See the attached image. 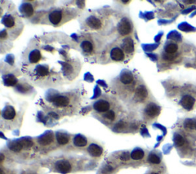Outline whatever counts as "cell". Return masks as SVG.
I'll use <instances>...</instances> for the list:
<instances>
[{
  "mask_svg": "<svg viewBox=\"0 0 196 174\" xmlns=\"http://www.w3.org/2000/svg\"><path fill=\"white\" fill-rule=\"evenodd\" d=\"M118 31L121 35L129 34L132 31V26L127 19H123L118 26Z\"/></svg>",
  "mask_w": 196,
  "mask_h": 174,
  "instance_id": "6da1fadb",
  "label": "cell"
},
{
  "mask_svg": "<svg viewBox=\"0 0 196 174\" xmlns=\"http://www.w3.org/2000/svg\"><path fill=\"white\" fill-rule=\"evenodd\" d=\"M55 168L61 173L66 174L68 173L71 170V165L67 160H62L58 161L55 164Z\"/></svg>",
  "mask_w": 196,
  "mask_h": 174,
  "instance_id": "7a4b0ae2",
  "label": "cell"
},
{
  "mask_svg": "<svg viewBox=\"0 0 196 174\" xmlns=\"http://www.w3.org/2000/svg\"><path fill=\"white\" fill-rule=\"evenodd\" d=\"M94 108L97 112H107L110 109V104L105 100H99L96 101L94 104Z\"/></svg>",
  "mask_w": 196,
  "mask_h": 174,
  "instance_id": "3957f363",
  "label": "cell"
},
{
  "mask_svg": "<svg viewBox=\"0 0 196 174\" xmlns=\"http://www.w3.org/2000/svg\"><path fill=\"white\" fill-rule=\"evenodd\" d=\"M195 101V100L193 97L190 96V95H185L181 100V104L186 110H190L194 107Z\"/></svg>",
  "mask_w": 196,
  "mask_h": 174,
  "instance_id": "277c9868",
  "label": "cell"
},
{
  "mask_svg": "<svg viewBox=\"0 0 196 174\" xmlns=\"http://www.w3.org/2000/svg\"><path fill=\"white\" fill-rule=\"evenodd\" d=\"M160 108L159 106H157L155 104H150L147 105V107L145 109V113L148 117H155L159 114Z\"/></svg>",
  "mask_w": 196,
  "mask_h": 174,
  "instance_id": "5b68a950",
  "label": "cell"
},
{
  "mask_svg": "<svg viewBox=\"0 0 196 174\" xmlns=\"http://www.w3.org/2000/svg\"><path fill=\"white\" fill-rule=\"evenodd\" d=\"M124 52L121 48L115 47L110 52V58L112 60L116 62H121L124 59Z\"/></svg>",
  "mask_w": 196,
  "mask_h": 174,
  "instance_id": "8992f818",
  "label": "cell"
},
{
  "mask_svg": "<svg viewBox=\"0 0 196 174\" xmlns=\"http://www.w3.org/2000/svg\"><path fill=\"white\" fill-rule=\"evenodd\" d=\"M52 102L57 107H66L68 105L69 99L65 96H56L52 99Z\"/></svg>",
  "mask_w": 196,
  "mask_h": 174,
  "instance_id": "52a82bcc",
  "label": "cell"
},
{
  "mask_svg": "<svg viewBox=\"0 0 196 174\" xmlns=\"http://www.w3.org/2000/svg\"><path fill=\"white\" fill-rule=\"evenodd\" d=\"M49 21L53 25H58L61 22L62 19V13L61 12L58 10H55L52 12L48 16Z\"/></svg>",
  "mask_w": 196,
  "mask_h": 174,
  "instance_id": "ba28073f",
  "label": "cell"
},
{
  "mask_svg": "<svg viewBox=\"0 0 196 174\" xmlns=\"http://www.w3.org/2000/svg\"><path fill=\"white\" fill-rule=\"evenodd\" d=\"M88 152L89 154L92 156V157H100V155L103 153V149L98 146L97 144H95V143H92V144L90 145V147H88Z\"/></svg>",
  "mask_w": 196,
  "mask_h": 174,
  "instance_id": "9c48e42d",
  "label": "cell"
},
{
  "mask_svg": "<svg viewBox=\"0 0 196 174\" xmlns=\"http://www.w3.org/2000/svg\"><path fill=\"white\" fill-rule=\"evenodd\" d=\"M2 117L6 120H12L16 117V110L12 106H7L2 110Z\"/></svg>",
  "mask_w": 196,
  "mask_h": 174,
  "instance_id": "30bf717a",
  "label": "cell"
},
{
  "mask_svg": "<svg viewBox=\"0 0 196 174\" xmlns=\"http://www.w3.org/2000/svg\"><path fill=\"white\" fill-rule=\"evenodd\" d=\"M53 139H54L53 134H52V132H47L46 134L42 135V136L38 139V142H39L40 144L46 146V145L50 144V143L53 141Z\"/></svg>",
  "mask_w": 196,
  "mask_h": 174,
  "instance_id": "8fae6325",
  "label": "cell"
},
{
  "mask_svg": "<svg viewBox=\"0 0 196 174\" xmlns=\"http://www.w3.org/2000/svg\"><path fill=\"white\" fill-rule=\"evenodd\" d=\"M133 81V75L129 71H123L120 74V81L124 85H129Z\"/></svg>",
  "mask_w": 196,
  "mask_h": 174,
  "instance_id": "7c38bea8",
  "label": "cell"
},
{
  "mask_svg": "<svg viewBox=\"0 0 196 174\" xmlns=\"http://www.w3.org/2000/svg\"><path fill=\"white\" fill-rule=\"evenodd\" d=\"M88 25L93 29H100L102 26V23L100 19L94 16H91L88 19Z\"/></svg>",
  "mask_w": 196,
  "mask_h": 174,
  "instance_id": "4fadbf2b",
  "label": "cell"
},
{
  "mask_svg": "<svg viewBox=\"0 0 196 174\" xmlns=\"http://www.w3.org/2000/svg\"><path fill=\"white\" fill-rule=\"evenodd\" d=\"M41 58V52H39L37 49H34V50L31 51L30 52L29 55H28V59H29V62L32 64H34V63H37V62H39V60Z\"/></svg>",
  "mask_w": 196,
  "mask_h": 174,
  "instance_id": "5bb4252c",
  "label": "cell"
},
{
  "mask_svg": "<svg viewBox=\"0 0 196 174\" xmlns=\"http://www.w3.org/2000/svg\"><path fill=\"white\" fill-rule=\"evenodd\" d=\"M21 12L24 15V16H27V17H29V16H32L33 12H34V9H33V7L31 4L25 3L23 4L21 7Z\"/></svg>",
  "mask_w": 196,
  "mask_h": 174,
  "instance_id": "9a60e30c",
  "label": "cell"
},
{
  "mask_svg": "<svg viewBox=\"0 0 196 174\" xmlns=\"http://www.w3.org/2000/svg\"><path fill=\"white\" fill-rule=\"evenodd\" d=\"M88 143V140H87L86 137H85L82 135H77L74 138V144L76 147H85Z\"/></svg>",
  "mask_w": 196,
  "mask_h": 174,
  "instance_id": "2e32d148",
  "label": "cell"
},
{
  "mask_svg": "<svg viewBox=\"0 0 196 174\" xmlns=\"http://www.w3.org/2000/svg\"><path fill=\"white\" fill-rule=\"evenodd\" d=\"M56 139H57V141L58 142L59 144L61 145L67 144L69 142L68 135L64 133H61V132L56 134Z\"/></svg>",
  "mask_w": 196,
  "mask_h": 174,
  "instance_id": "e0dca14e",
  "label": "cell"
},
{
  "mask_svg": "<svg viewBox=\"0 0 196 174\" xmlns=\"http://www.w3.org/2000/svg\"><path fill=\"white\" fill-rule=\"evenodd\" d=\"M130 157L132 160H141V159L143 158V157H144V152H143V150H141V149H135V150H132V152L131 153Z\"/></svg>",
  "mask_w": 196,
  "mask_h": 174,
  "instance_id": "ac0fdd59",
  "label": "cell"
},
{
  "mask_svg": "<svg viewBox=\"0 0 196 174\" xmlns=\"http://www.w3.org/2000/svg\"><path fill=\"white\" fill-rule=\"evenodd\" d=\"M123 47L124 50L127 53H130L134 49V45H133V42H132V39L130 38H126L124 40L123 43Z\"/></svg>",
  "mask_w": 196,
  "mask_h": 174,
  "instance_id": "d6986e66",
  "label": "cell"
},
{
  "mask_svg": "<svg viewBox=\"0 0 196 174\" xmlns=\"http://www.w3.org/2000/svg\"><path fill=\"white\" fill-rule=\"evenodd\" d=\"M136 95L139 99H144L148 95V92L144 86H140L136 89Z\"/></svg>",
  "mask_w": 196,
  "mask_h": 174,
  "instance_id": "ffe728a7",
  "label": "cell"
},
{
  "mask_svg": "<svg viewBox=\"0 0 196 174\" xmlns=\"http://www.w3.org/2000/svg\"><path fill=\"white\" fill-rule=\"evenodd\" d=\"M22 148L23 145L21 141H13L9 144V149L14 152H19Z\"/></svg>",
  "mask_w": 196,
  "mask_h": 174,
  "instance_id": "44dd1931",
  "label": "cell"
},
{
  "mask_svg": "<svg viewBox=\"0 0 196 174\" xmlns=\"http://www.w3.org/2000/svg\"><path fill=\"white\" fill-rule=\"evenodd\" d=\"M81 48L85 52L88 53H91L94 49V45L91 42H90L89 41H84L81 45Z\"/></svg>",
  "mask_w": 196,
  "mask_h": 174,
  "instance_id": "7402d4cb",
  "label": "cell"
},
{
  "mask_svg": "<svg viewBox=\"0 0 196 174\" xmlns=\"http://www.w3.org/2000/svg\"><path fill=\"white\" fill-rule=\"evenodd\" d=\"M178 50V45L175 43H169L165 47V51L167 54H173L176 53Z\"/></svg>",
  "mask_w": 196,
  "mask_h": 174,
  "instance_id": "603a6c76",
  "label": "cell"
},
{
  "mask_svg": "<svg viewBox=\"0 0 196 174\" xmlns=\"http://www.w3.org/2000/svg\"><path fill=\"white\" fill-rule=\"evenodd\" d=\"M2 23L5 25L6 27L12 28L15 25V20H14L13 17L11 16H7L2 19Z\"/></svg>",
  "mask_w": 196,
  "mask_h": 174,
  "instance_id": "cb8c5ba5",
  "label": "cell"
},
{
  "mask_svg": "<svg viewBox=\"0 0 196 174\" xmlns=\"http://www.w3.org/2000/svg\"><path fill=\"white\" fill-rule=\"evenodd\" d=\"M184 127L189 130H196V121L193 119H186L184 122Z\"/></svg>",
  "mask_w": 196,
  "mask_h": 174,
  "instance_id": "d4e9b609",
  "label": "cell"
},
{
  "mask_svg": "<svg viewBox=\"0 0 196 174\" xmlns=\"http://www.w3.org/2000/svg\"><path fill=\"white\" fill-rule=\"evenodd\" d=\"M16 83H17V79L12 74L7 75L6 78H5V84L7 86H14L16 85Z\"/></svg>",
  "mask_w": 196,
  "mask_h": 174,
  "instance_id": "484cf974",
  "label": "cell"
},
{
  "mask_svg": "<svg viewBox=\"0 0 196 174\" xmlns=\"http://www.w3.org/2000/svg\"><path fill=\"white\" fill-rule=\"evenodd\" d=\"M36 71L39 76H41V77H45V76L48 75V68L47 67H45V66L39 65L37 67Z\"/></svg>",
  "mask_w": 196,
  "mask_h": 174,
  "instance_id": "4316f807",
  "label": "cell"
},
{
  "mask_svg": "<svg viewBox=\"0 0 196 174\" xmlns=\"http://www.w3.org/2000/svg\"><path fill=\"white\" fill-rule=\"evenodd\" d=\"M174 143H175L176 146H177V147H182L185 143L184 138L181 136L180 134H175V136H174Z\"/></svg>",
  "mask_w": 196,
  "mask_h": 174,
  "instance_id": "83f0119b",
  "label": "cell"
},
{
  "mask_svg": "<svg viewBox=\"0 0 196 174\" xmlns=\"http://www.w3.org/2000/svg\"><path fill=\"white\" fill-rule=\"evenodd\" d=\"M148 160L149 162H150L151 164H159L161 162V160H160L159 157L155 154H150L148 157Z\"/></svg>",
  "mask_w": 196,
  "mask_h": 174,
  "instance_id": "f1b7e54d",
  "label": "cell"
},
{
  "mask_svg": "<svg viewBox=\"0 0 196 174\" xmlns=\"http://www.w3.org/2000/svg\"><path fill=\"white\" fill-rule=\"evenodd\" d=\"M21 143H22L23 147H25V148H29L33 145V143L31 140H28V139H22V140H20Z\"/></svg>",
  "mask_w": 196,
  "mask_h": 174,
  "instance_id": "f546056e",
  "label": "cell"
},
{
  "mask_svg": "<svg viewBox=\"0 0 196 174\" xmlns=\"http://www.w3.org/2000/svg\"><path fill=\"white\" fill-rule=\"evenodd\" d=\"M104 117L107 118V119L110 120V121H114L115 119V113L113 111V110H110L108 112L106 113V114L104 115Z\"/></svg>",
  "mask_w": 196,
  "mask_h": 174,
  "instance_id": "4dcf8cb0",
  "label": "cell"
},
{
  "mask_svg": "<svg viewBox=\"0 0 196 174\" xmlns=\"http://www.w3.org/2000/svg\"><path fill=\"white\" fill-rule=\"evenodd\" d=\"M180 28L182 30H183V31H193L194 30V28L192 27L191 26H189V25L186 24V23H183V25H181L180 26Z\"/></svg>",
  "mask_w": 196,
  "mask_h": 174,
  "instance_id": "1f68e13d",
  "label": "cell"
},
{
  "mask_svg": "<svg viewBox=\"0 0 196 174\" xmlns=\"http://www.w3.org/2000/svg\"><path fill=\"white\" fill-rule=\"evenodd\" d=\"M164 58L165 59V60H172V59L174 58L173 55H171V54H165V55H164Z\"/></svg>",
  "mask_w": 196,
  "mask_h": 174,
  "instance_id": "d6a6232c",
  "label": "cell"
},
{
  "mask_svg": "<svg viewBox=\"0 0 196 174\" xmlns=\"http://www.w3.org/2000/svg\"><path fill=\"white\" fill-rule=\"evenodd\" d=\"M129 159V155H128L127 153H124L122 156H121V160H127Z\"/></svg>",
  "mask_w": 196,
  "mask_h": 174,
  "instance_id": "836d02e7",
  "label": "cell"
},
{
  "mask_svg": "<svg viewBox=\"0 0 196 174\" xmlns=\"http://www.w3.org/2000/svg\"><path fill=\"white\" fill-rule=\"evenodd\" d=\"M7 35V32L5 30H2V32H1V34H0V38H2V39H3V38H5V37H6Z\"/></svg>",
  "mask_w": 196,
  "mask_h": 174,
  "instance_id": "e575fe53",
  "label": "cell"
},
{
  "mask_svg": "<svg viewBox=\"0 0 196 174\" xmlns=\"http://www.w3.org/2000/svg\"><path fill=\"white\" fill-rule=\"evenodd\" d=\"M123 127V123H119V124H117V125L116 126V128H117V130H120V129H121Z\"/></svg>",
  "mask_w": 196,
  "mask_h": 174,
  "instance_id": "d590c367",
  "label": "cell"
},
{
  "mask_svg": "<svg viewBox=\"0 0 196 174\" xmlns=\"http://www.w3.org/2000/svg\"><path fill=\"white\" fill-rule=\"evenodd\" d=\"M185 2H186V3H194V2H195V1H185Z\"/></svg>",
  "mask_w": 196,
  "mask_h": 174,
  "instance_id": "8d00e7d4",
  "label": "cell"
},
{
  "mask_svg": "<svg viewBox=\"0 0 196 174\" xmlns=\"http://www.w3.org/2000/svg\"><path fill=\"white\" fill-rule=\"evenodd\" d=\"M3 160H4V155H3V154H1V160H0V161H1V162H2V161H3Z\"/></svg>",
  "mask_w": 196,
  "mask_h": 174,
  "instance_id": "74e56055",
  "label": "cell"
},
{
  "mask_svg": "<svg viewBox=\"0 0 196 174\" xmlns=\"http://www.w3.org/2000/svg\"><path fill=\"white\" fill-rule=\"evenodd\" d=\"M129 2V1H128V0H127V1H122L123 3H128Z\"/></svg>",
  "mask_w": 196,
  "mask_h": 174,
  "instance_id": "f35d334b",
  "label": "cell"
},
{
  "mask_svg": "<svg viewBox=\"0 0 196 174\" xmlns=\"http://www.w3.org/2000/svg\"><path fill=\"white\" fill-rule=\"evenodd\" d=\"M0 172H1V174H4V172H3V170H2V169L0 170Z\"/></svg>",
  "mask_w": 196,
  "mask_h": 174,
  "instance_id": "ab89813d",
  "label": "cell"
},
{
  "mask_svg": "<svg viewBox=\"0 0 196 174\" xmlns=\"http://www.w3.org/2000/svg\"><path fill=\"white\" fill-rule=\"evenodd\" d=\"M151 174H158V173H156V172H153V173H151Z\"/></svg>",
  "mask_w": 196,
  "mask_h": 174,
  "instance_id": "60d3db41",
  "label": "cell"
}]
</instances>
